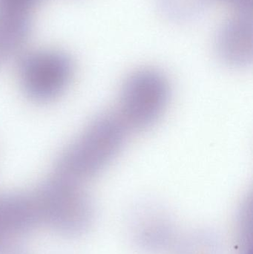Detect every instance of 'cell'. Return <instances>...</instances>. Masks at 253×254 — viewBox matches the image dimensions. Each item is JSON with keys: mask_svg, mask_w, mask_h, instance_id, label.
Masks as SVG:
<instances>
[{"mask_svg": "<svg viewBox=\"0 0 253 254\" xmlns=\"http://www.w3.org/2000/svg\"><path fill=\"white\" fill-rule=\"evenodd\" d=\"M129 128L117 113L94 118L56 157L54 173L84 183L102 173L123 149Z\"/></svg>", "mask_w": 253, "mask_h": 254, "instance_id": "6da1fadb", "label": "cell"}, {"mask_svg": "<svg viewBox=\"0 0 253 254\" xmlns=\"http://www.w3.org/2000/svg\"><path fill=\"white\" fill-rule=\"evenodd\" d=\"M41 224L65 236H77L89 229L95 207L83 183L54 173L31 191Z\"/></svg>", "mask_w": 253, "mask_h": 254, "instance_id": "7a4b0ae2", "label": "cell"}, {"mask_svg": "<svg viewBox=\"0 0 253 254\" xmlns=\"http://www.w3.org/2000/svg\"><path fill=\"white\" fill-rule=\"evenodd\" d=\"M170 97V83L163 73L154 68L140 69L125 80L117 114L129 129H147L163 116Z\"/></svg>", "mask_w": 253, "mask_h": 254, "instance_id": "3957f363", "label": "cell"}, {"mask_svg": "<svg viewBox=\"0 0 253 254\" xmlns=\"http://www.w3.org/2000/svg\"><path fill=\"white\" fill-rule=\"evenodd\" d=\"M74 65L71 57L59 50H39L23 55L18 66L19 84L31 101L51 102L71 83Z\"/></svg>", "mask_w": 253, "mask_h": 254, "instance_id": "277c9868", "label": "cell"}, {"mask_svg": "<svg viewBox=\"0 0 253 254\" xmlns=\"http://www.w3.org/2000/svg\"><path fill=\"white\" fill-rule=\"evenodd\" d=\"M252 12L240 11L223 25L218 34V58L227 66L245 68L253 58Z\"/></svg>", "mask_w": 253, "mask_h": 254, "instance_id": "5b68a950", "label": "cell"}, {"mask_svg": "<svg viewBox=\"0 0 253 254\" xmlns=\"http://www.w3.org/2000/svg\"><path fill=\"white\" fill-rule=\"evenodd\" d=\"M134 233L138 244L150 252L166 249L172 242L173 229L169 218L159 210L147 207L135 219Z\"/></svg>", "mask_w": 253, "mask_h": 254, "instance_id": "8992f818", "label": "cell"}, {"mask_svg": "<svg viewBox=\"0 0 253 254\" xmlns=\"http://www.w3.org/2000/svg\"><path fill=\"white\" fill-rule=\"evenodd\" d=\"M31 30L29 14L0 10V66L22 49Z\"/></svg>", "mask_w": 253, "mask_h": 254, "instance_id": "52a82bcc", "label": "cell"}, {"mask_svg": "<svg viewBox=\"0 0 253 254\" xmlns=\"http://www.w3.org/2000/svg\"><path fill=\"white\" fill-rule=\"evenodd\" d=\"M216 237L209 232L197 231L180 243L178 254H218Z\"/></svg>", "mask_w": 253, "mask_h": 254, "instance_id": "ba28073f", "label": "cell"}, {"mask_svg": "<svg viewBox=\"0 0 253 254\" xmlns=\"http://www.w3.org/2000/svg\"><path fill=\"white\" fill-rule=\"evenodd\" d=\"M165 11L176 19L193 17L203 10L208 0H161Z\"/></svg>", "mask_w": 253, "mask_h": 254, "instance_id": "9c48e42d", "label": "cell"}, {"mask_svg": "<svg viewBox=\"0 0 253 254\" xmlns=\"http://www.w3.org/2000/svg\"><path fill=\"white\" fill-rule=\"evenodd\" d=\"M42 0H0V10L11 13L29 14Z\"/></svg>", "mask_w": 253, "mask_h": 254, "instance_id": "30bf717a", "label": "cell"}, {"mask_svg": "<svg viewBox=\"0 0 253 254\" xmlns=\"http://www.w3.org/2000/svg\"><path fill=\"white\" fill-rule=\"evenodd\" d=\"M0 254H28L20 246L12 241L0 243Z\"/></svg>", "mask_w": 253, "mask_h": 254, "instance_id": "8fae6325", "label": "cell"}, {"mask_svg": "<svg viewBox=\"0 0 253 254\" xmlns=\"http://www.w3.org/2000/svg\"><path fill=\"white\" fill-rule=\"evenodd\" d=\"M236 6L240 11L252 12L253 0H224Z\"/></svg>", "mask_w": 253, "mask_h": 254, "instance_id": "7c38bea8", "label": "cell"}, {"mask_svg": "<svg viewBox=\"0 0 253 254\" xmlns=\"http://www.w3.org/2000/svg\"><path fill=\"white\" fill-rule=\"evenodd\" d=\"M12 240L7 232V227L4 221V214H3L2 207H1V201H0V243L1 242Z\"/></svg>", "mask_w": 253, "mask_h": 254, "instance_id": "4fadbf2b", "label": "cell"}]
</instances>
